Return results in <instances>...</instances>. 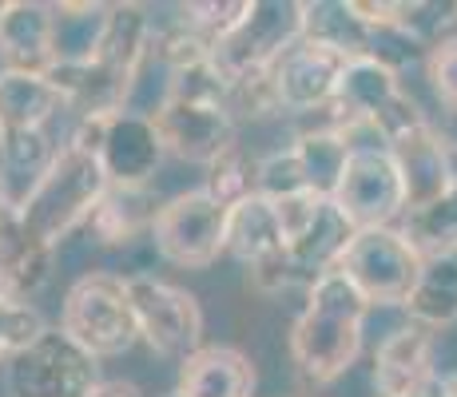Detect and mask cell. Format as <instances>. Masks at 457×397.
<instances>
[{
  "label": "cell",
  "instance_id": "6da1fadb",
  "mask_svg": "<svg viewBox=\"0 0 457 397\" xmlns=\"http://www.w3.org/2000/svg\"><path fill=\"white\" fill-rule=\"evenodd\" d=\"M374 306L338 267L327 270L311 290L287 334L298 377L311 385H334L362 358L366 318Z\"/></svg>",
  "mask_w": 457,
  "mask_h": 397
},
{
  "label": "cell",
  "instance_id": "7a4b0ae2",
  "mask_svg": "<svg viewBox=\"0 0 457 397\" xmlns=\"http://www.w3.org/2000/svg\"><path fill=\"white\" fill-rule=\"evenodd\" d=\"M152 120L160 128L167 155L207 167L223 147L235 144L231 84L211 60L183 68L171 76L167 100L155 108Z\"/></svg>",
  "mask_w": 457,
  "mask_h": 397
},
{
  "label": "cell",
  "instance_id": "3957f363",
  "mask_svg": "<svg viewBox=\"0 0 457 397\" xmlns=\"http://www.w3.org/2000/svg\"><path fill=\"white\" fill-rule=\"evenodd\" d=\"M108 187L112 183L104 175L100 159L64 144L60 155L52 159V167L44 171V179L32 187V195L24 199V207L16 211H21L24 227L56 251L76 227H87V219L100 207Z\"/></svg>",
  "mask_w": 457,
  "mask_h": 397
},
{
  "label": "cell",
  "instance_id": "277c9868",
  "mask_svg": "<svg viewBox=\"0 0 457 397\" xmlns=\"http://www.w3.org/2000/svg\"><path fill=\"white\" fill-rule=\"evenodd\" d=\"M60 330L84 346L96 361L120 358L139 342L136 310H131V290L124 275L112 270H87L68 286L60 306Z\"/></svg>",
  "mask_w": 457,
  "mask_h": 397
},
{
  "label": "cell",
  "instance_id": "5b68a950",
  "mask_svg": "<svg viewBox=\"0 0 457 397\" xmlns=\"http://www.w3.org/2000/svg\"><path fill=\"white\" fill-rule=\"evenodd\" d=\"M298 40H303V0H251L247 16L215 44L211 64L227 76V84H239L247 76L270 72Z\"/></svg>",
  "mask_w": 457,
  "mask_h": 397
},
{
  "label": "cell",
  "instance_id": "8992f818",
  "mask_svg": "<svg viewBox=\"0 0 457 397\" xmlns=\"http://www.w3.org/2000/svg\"><path fill=\"white\" fill-rule=\"evenodd\" d=\"M421 267H426V259L402 235V227L358 231L338 262V270L362 290L374 310H386V306H398L402 310L410 302V294H414Z\"/></svg>",
  "mask_w": 457,
  "mask_h": 397
},
{
  "label": "cell",
  "instance_id": "52a82bcc",
  "mask_svg": "<svg viewBox=\"0 0 457 397\" xmlns=\"http://www.w3.org/2000/svg\"><path fill=\"white\" fill-rule=\"evenodd\" d=\"M227 219L231 207L211 199L204 187L167 199L152 223V246L163 262L183 270H207L227 254Z\"/></svg>",
  "mask_w": 457,
  "mask_h": 397
},
{
  "label": "cell",
  "instance_id": "ba28073f",
  "mask_svg": "<svg viewBox=\"0 0 457 397\" xmlns=\"http://www.w3.org/2000/svg\"><path fill=\"white\" fill-rule=\"evenodd\" d=\"M128 290L139 342H147L160 358L179 361V366L204 350V310H199V298L191 290L155 275H131Z\"/></svg>",
  "mask_w": 457,
  "mask_h": 397
},
{
  "label": "cell",
  "instance_id": "9c48e42d",
  "mask_svg": "<svg viewBox=\"0 0 457 397\" xmlns=\"http://www.w3.org/2000/svg\"><path fill=\"white\" fill-rule=\"evenodd\" d=\"M334 207L350 219L354 231H374V227H394L410 215L406 183L394 163L386 144H354L350 163L342 171V183L334 191Z\"/></svg>",
  "mask_w": 457,
  "mask_h": 397
},
{
  "label": "cell",
  "instance_id": "30bf717a",
  "mask_svg": "<svg viewBox=\"0 0 457 397\" xmlns=\"http://www.w3.org/2000/svg\"><path fill=\"white\" fill-rule=\"evenodd\" d=\"M12 397H92L104 382L100 361L76 346L60 326H48L12 366L4 369Z\"/></svg>",
  "mask_w": 457,
  "mask_h": 397
},
{
  "label": "cell",
  "instance_id": "8fae6325",
  "mask_svg": "<svg viewBox=\"0 0 457 397\" xmlns=\"http://www.w3.org/2000/svg\"><path fill=\"white\" fill-rule=\"evenodd\" d=\"M350 60L338 52L322 48L314 40H298L295 48H287V56L270 68L275 79V95H278V112L291 116H319L334 103Z\"/></svg>",
  "mask_w": 457,
  "mask_h": 397
},
{
  "label": "cell",
  "instance_id": "7c38bea8",
  "mask_svg": "<svg viewBox=\"0 0 457 397\" xmlns=\"http://www.w3.org/2000/svg\"><path fill=\"white\" fill-rule=\"evenodd\" d=\"M163 155L167 147L152 116H144V112H116V116L104 120L96 159H100L112 187H152Z\"/></svg>",
  "mask_w": 457,
  "mask_h": 397
},
{
  "label": "cell",
  "instance_id": "4fadbf2b",
  "mask_svg": "<svg viewBox=\"0 0 457 397\" xmlns=\"http://www.w3.org/2000/svg\"><path fill=\"white\" fill-rule=\"evenodd\" d=\"M386 147H390L394 163H398V171H402V183H406L410 211L434 203L457 179L453 144L442 123L426 120V123H418V128H410L406 136L390 139Z\"/></svg>",
  "mask_w": 457,
  "mask_h": 397
},
{
  "label": "cell",
  "instance_id": "5bb4252c",
  "mask_svg": "<svg viewBox=\"0 0 457 397\" xmlns=\"http://www.w3.org/2000/svg\"><path fill=\"white\" fill-rule=\"evenodd\" d=\"M437 374V334L426 326L406 322L378 342L370 369L374 397H410Z\"/></svg>",
  "mask_w": 457,
  "mask_h": 397
},
{
  "label": "cell",
  "instance_id": "9a60e30c",
  "mask_svg": "<svg viewBox=\"0 0 457 397\" xmlns=\"http://www.w3.org/2000/svg\"><path fill=\"white\" fill-rule=\"evenodd\" d=\"M0 60L12 72H48L52 4H44V0H8V4H0Z\"/></svg>",
  "mask_w": 457,
  "mask_h": 397
},
{
  "label": "cell",
  "instance_id": "2e32d148",
  "mask_svg": "<svg viewBox=\"0 0 457 397\" xmlns=\"http://www.w3.org/2000/svg\"><path fill=\"white\" fill-rule=\"evenodd\" d=\"M52 246L40 243L37 235L24 227L21 211L16 207H0V267L8 275V290H12V302L37 298L52 278Z\"/></svg>",
  "mask_w": 457,
  "mask_h": 397
},
{
  "label": "cell",
  "instance_id": "e0dca14e",
  "mask_svg": "<svg viewBox=\"0 0 457 397\" xmlns=\"http://www.w3.org/2000/svg\"><path fill=\"white\" fill-rule=\"evenodd\" d=\"M60 116L68 103L44 72H0V131H52Z\"/></svg>",
  "mask_w": 457,
  "mask_h": 397
},
{
  "label": "cell",
  "instance_id": "ac0fdd59",
  "mask_svg": "<svg viewBox=\"0 0 457 397\" xmlns=\"http://www.w3.org/2000/svg\"><path fill=\"white\" fill-rule=\"evenodd\" d=\"M179 397H254V366L235 346H204L179 366Z\"/></svg>",
  "mask_w": 457,
  "mask_h": 397
},
{
  "label": "cell",
  "instance_id": "d6986e66",
  "mask_svg": "<svg viewBox=\"0 0 457 397\" xmlns=\"http://www.w3.org/2000/svg\"><path fill=\"white\" fill-rule=\"evenodd\" d=\"M112 21V4L100 0H64L52 4V68L92 64L100 56L104 32Z\"/></svg>",
  "mask_w": 457,
  "mask_h": 397
},
{
  "label": "cell",
  "instance_id": "ffe728a7",
  "mask_svg": "<svg viewBox=\"0 0 457 397\" xmlns=\"http://www.w3.org/2000/svg\"><path fill=\"white\" fill-rule=\"evenodd\" d=\"M60 147L52 131H0V195L8 207H24Z\"/></svg>",
  "mask_w": 457,
  "mask_h": 397
},
{
  "label": "cell",
  "instance_id": "44dd1931",
  "mask_svg": "<svg viewBox=\"0 0 457 397\" xmlns=\"http://www.w3.org/2000/svg\"><path fill=\"white\" fill-rule=\"evenodd\" d=\"M287 251V235L278 227L275 203L254 195L239 207H231V219H227V254L235 262H243L247 270L262 267V262L278 259Z\"/></svg>",
  "mask_w": 457,
  "mask_h": 397
},
{
  "label": "cell",
  "instance_id": "7402d4cb",
  "mask_svg": "<svg viewBox=\"0 0 457 397\" xmlns=\"http://www.w3.org/2000/svg\"><path fill=\"white\" fill-rule=\"evenodd\" d=\"M303 40L338 52L346 60L370 56V24L358 16L354 0H303Z\"/></svg>",
  "mask_w": 457,
  "mask_h": 397
},
{
  "label": "cell",
  "instance_id": "603a6c76",
  "mask_svg": "<svg viewBox=\"0 0 457 397\" xmlns=\"http://www.w3.org/2000/svg\"><path fill=\"white\" fill-rule=\"evenodd\" d=\"M163 203H155L152 187H108L100 207L87 219V231L104 246H128L136 235H152V223Z\"/></svg>",
  "mask_w": 457,
  "mask_h": 397
},
{
  "label": "cell",
  "instance_id": "cb8c5ba5",
  "mask_svg": "<svg viewBox=\"0 0 457 397\" xmlns=\"http://www.w3.org/2000/svg\"><path fill=\"white\" fill-rule=\"evenodd\" d=\"M291 147L298 152V159H303L314 195L334 199V191H338V183H342V171H346V163H350V152H354L350 136H342V131L314 120L311 128L298 131Z\"/></svg>",
  "mask_w": 457,
  "mask_h": 397
},
{
  "label": "cell",
  "instance_id": "d4e9b609",
  "mask_svg": "<svg viewBox=\"0 0 457 397\" xmlns=\"http://www.w3.org/2000/svg\"><path fill=\"white\" fill-rule=\"evenodd\" d=\"M402 310L410 314V322L426 326V330H445L457 322V254L426 259L414 294Z\"/></svg>",
  "mask_w": 457,
  "mask_h": 397
},
{
  "label": "cell",
  "instance_id": "484cf974",
  "mask_svg": "<svg viewBox=\"0 0 457 397\" xmlns=\"http://www.w3.org/2000/svg\"><path fill=\"white\" fill-rule=\"evenodd\" d=\"M402 235L418 246L421 259L457 254V179L434 203L410 211L406 223H402Z\"/></svg>",
  "mask_w": 457,
  "mask_h": 397
},
{
  "label": "cell",
  "instance_id": "4316f807",
  "mask_svg": "<svg viewBox=\"0 0 457 397\" xmlns=\"http://www.w3.org/2000/svg\"><path fill=\"white\" fill-rule=\"evenodd\" d=\"M259 167H262V155H254L251 147H243L235 139L231 147H223L207 163L204 191L211 199L223 203V207H239V203L259 195Z\"/></svg>",
  "mask_w": 457,
  "mask_h": 397
},
{
  "label": "cell",
  "instance_id": "83f0119b",
  "mask_svg": "<svg viewBox=\"0 0 457 397\" xmlns=\"http://www.w3.org/2000/svg\"><path fill=\"white\" fill-rule=\"evenodd\" d=\"M303 191H311V179H306V167L295 147H278V152L262 155V167H259V195L262 199L278 203V199L303 195Z\"/></svg>",
  "mask_w": 457,
  "mask_h": 397
},
{
  "label": "cell",
  "instance_id": "f1b7e54d",
  "mask_svg": "<svg viewBox=\"0 0 457 397\" xmlns=\"http://www.w3.org/2000/svg\"><path fill=\"white\" fill-rule=\"evenodd\" d=\"M48 330L37 306L24 302H0V366H12V358H21L40 334Z\"/></svg>",
  "mask_w": 457,
  "mask_h": 397
},
{
  "label": "cell",
  "instance_id": "f546056e",
  "mask_svg": "<svg viewBox=\"0 0 457 397\" xmlns=\"http://www.w3.org/2000/svg\"><path fill=\"white\" fill-rule=\"evenodd\" d=\"M426 79H429V87H434L437 103L445 108V116L457 120V32L453 37H442L429 48Z\"/></svg>",
  "mask_w": 457,
  "mask_h": 397
},
{
  "label": "cell",
  "instance_id": "4dcf8cb0",
  "mask_svg": "<svg viewBox=\"0 0 457 397\" xmlns=\"http://www.w3.org/2000/svg\"><path fill=\"white\" fill-rule=\"evenodd\" d=\"M410 397H457V369L453 374H437V377H429L421 390H414Z\"/></svg>",
  "mask_w": 457,
  "mask_h": 397
},
{
  "label": "cell",
  "instance_id": "1f68e13d",
  "mask_svg": "<svg viewBox=\"0 0 457 397\" xmlns=\"http://www.w3.org/2000/svg\"><path fill=\"white\" fill-rule=\"evenodd\" d=\"M92 397H144V390L136 382H124V377H104L92 390Z\"/></svg>",
  "mask_w": 457,
  "mask_h": 397
},
{
  "label": "cell",
  "instance_id": "d6a6232c",
  "mask_svg": "<svg viewBox=\"0 0 457 397\" xmlns=\"http://www.w3.org/2000/svg\"><path fill=\"white\" fill-rule=\"evenodd\" d=\"M0 302H12V290H8V275H4V267H0Z\"/></svg>",
  "mask_w": 457,
  "mask_h": 397
},
{
  "label": "cell",
  "instance_id": "836d02e7",
  "mask_svg": "<svg viewBox=\"0 0 457 397\" xmlns=\"http://www.w3.org/2000/svg\"><path fill=\"white\" fill-rule=\"evenodd\" d=\"M0 207H8V203H4V195H0Z\"/></svg>",
  "mask_w": 457,
  "mask_h": 397
},
{
  "label": "cell",
  "instance_id": "e575fe53",
  "mask_svg": "<svg viewBox=\"0 0 457 397\" xmlns=\"http://www.w3.org/2000/svg\"><path fill=\"white\" fill-rule=\"evenodd\" d=\"M167 397H179V393H175V390H171V393H167Z\"/></svg>",
  "mask_w": 457,
  "mask_h": 397
}]
</instances>
